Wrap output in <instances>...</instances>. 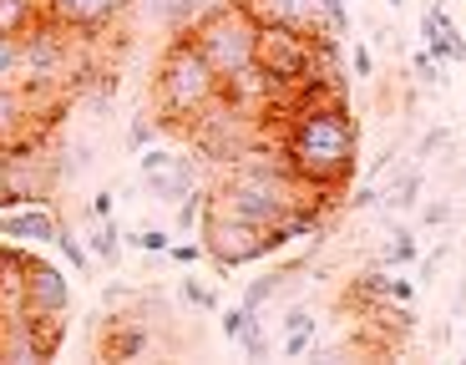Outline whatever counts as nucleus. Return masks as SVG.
<instances>
[{
	"label": "nucleus",
	"instance_id": "obj_3",
	"mask_svg": "<svg viewBox=\"0 0 466 365\" xmlns=\"http://www.w3.org/2000/svg\"><path fill=\"white\" fill-rule=\"evenodd\" d=\"M187 35H193V46L203 51V61L213 66L218 82H228V76H238L244 66H254L258 21L248 15V5H238V0H223V5L203 11Z\"/></svg>",
	"mask_w": 466,
	"mask_h": 365
},
{
	"label": "nucleus",
	"instance_id": "obj_20",
	"mask_svg": "<svg viewBox=\"0 0 466 365\" xmlns=\"http://www.w3.org/2000/svg\"><path fill=\"white\" fill-rule=\"evenodd\" d=\"M203 213H208V183H203V188H193L187 198L173 203V228H177V234H198Z\"/></svg>",
	"mask_w": 466,
	"mask_h": 365
},
{
	"label": "nucleus",
	"instance_id": "obj_25",
	"mask_svg": "<svg viewBox=\"0 0 466 365\" xmlns=\"http://www.w3.org/2000/svg\"><path fill=\"white\" fill-rule=\"evenodd\" d=\"M410 71H416V82H420V86H441V82H446V76H441V61H436L431 51L420 46V41L410 46Z\"/></svg>",
	"mask_w": 466,
	"mask_h": 365
},
{
	"label": "nucleus",
	"instance_id": "obj_40",
	"mask_svg": "<svg viewBox=\"0 0 466 365\" xmlns=\"http://www.w3.org/2000/svg\"><path fill=\"white\" fill-rule=\"evenodd\" d=\"M385 5H390V11H400V5H406V0H385Z\"/></svg>",
	"mask_w": 466,
	"mask_h": 365
},
{
	"label": "nucleus",
	"instance_id": "obj_6",
	"mask_svg": "<svg viewBox=\"0 0 466 365\" xmlns=\"http://www.w3.org/2000/svg\"><path fill=\"white\" fill-rule=\"evenodd\" d=\"M127 11V0H46V15L61 25V31L82 35V41H96L106 35Z\"/></svg>",
	"mask_w": 466,
	"mask_h": 365
},
{
	"label": "nucleus",
	"instance_id": "obj_31",
	"mask_svg": "<svg viewBox=\"0 0 466 365\" xmlns=\"http://www.w3.org/2000/svg\"><path fill=\"white\" fill-rule=\"evenodd\" d=\"M416 289H420V284L416 279H400L396 269H390V279H385V299H390V305H416Z\"/></svg>",
	"mask_w": 466,
	"mask_h": 365
},
{
	"label": "nucleus",
	"instance_id": "obj_33",
	"mask_svg": "<svg viewBox=\"0 0 466 365\" xmlns=\"http://www.w3.org/2000/svg\"><path fill=\"white\" fill-rule=\"evenodd\" d=\"M380 198H385V183H375V177H370L365 188H355V193H350V208H355V213H365V208H380Z\"/></svg>",
	"mask_w": 466,
	"mask_h": 365
},
{
	"label": "nucleus",
	"instance_id": "obj_12",
	"mask_svg": "<svg viewBox=\"0 0 466 365\" xmlns=\"http://www.w3.org/2000/svg\"><path fill=\"white\" fill-rule=\"evenodd\" d=\"M315 330H319V319L309 315L304 305L284 309V319H279V340H274V350H279L284 360H304V350L315 345Z\"/></svg>",
	"mask_w": 466,
	"mask_h": 365
},
{
	"label": "nucleus",
	"instance_id": "obj_17",
	"mask_svg": "<svg viewBox=\"0 0 466 365\" xmlns=\"http://www.w3.org/2000/svg\"><path fill=\"white\" fill-rule=\"evenodd\" d=\"M35 21H46L41 0H0V35H25Z\"/></svg>",
	"mask_w": 466,
	"mask_h": 365
},
{
	"label": "nucleus",
	"instance_id": "obj_9",
	"mask_svg": "<svg viewBox=\"0 0 466 365\" xmlns=\"http://www.w3.org/2000/svg\"><path fill=\"white\" fill-rule=\"evenodd\" d=\"M35 132H46V127L35 122V106L25 96V86L0 82V153L15 147V142H25V137H35Z\"/></svg>",
	"mask_w": 466,
	"mask_h": 365
},
{
	"label": "nucleus",
	"instance_id": "obj_8",
	"mask_svg": "<svg viewBox=\"0 0 466 365\" xmlns=\"http://www.w3.org/2000/svg\"><path fill=\"white\" fill-rule=\"evenodd\" d=\"M152 350V325L142 315H106L102 335H96V355L102 360H142V355Z\"/></svg>",
	"mask_w": 466,
	"mask_h": 365
},
{
	"label": "nucleus",
	"instance_id": "obj_36",
	"mask_svg": "<svg viewBox=\"0 0 466 365\" xmlns=\"http://www.w3.org/2000/svg\"><path fill=\"white\" fill-rule=\"evenodd\" d=\"M112 208H116V193L102 188V193H92V203H86V218H112Z\"/></svg>",
	"mask_w": 466,
	"mask_h": 365
},
{
	"label": "nucleus",
	"instance_id": "obj_14",
	"mask_svg": "<svg viewBox=\"0 0 466 365\" xmlns=\"http://www.w3.org/2000/svg\"><path fill=\"white\" fill-rule=\"evenodd\" d=\"M385 224H390V238L380 244L375 264H380V269H406V264H416V259H420V238H416V228L396 224V213H385Z\"/></svg>",
	"mask_w": 466,
	"mask_h": 365
},
{
	"label": "nucleus",
	"instance_id": "obj_23",
	"mask_svg": "<svg viewBox=\"0 0 466 365\" xmlns=\"http://www.w3.org/2000/svg\"><path fill=\"white\" fill-rule=\"evenodd\" d=\"M451 218H456V203L451 198H431V203L420 198L416 203V228H446Z\"/></svg>",
	"mask_w": 466,
	"mask_h": 365
},
{
	"label": "nucleus",
	"instance_id": "obj_1",
	"mask_svg": "<svg viewBox=\"0 0 466 365\" xmlns=\"http://www.w3.org/2000/svg\"><path fill=\"white\" fill-rule=\"evenodd\" d=\"M355 153H360V127L350 117L339 82H304L294 92V117L284 122L279 157L304 188L329 193L355 173Z\"/></svg>",
	"mask_w": 466,
	"mask_h": 365
},
{
	"label": "nucleus",
	"instance_id": "obj_18",
	"mask_svg": "<svg viewBox=\"0 0 466 365\" xmlns=\"http://www.w3.org/2000/svg\"><path fill=\"white\" fill-rule=\"evenodd\" d=\"M420 46L431 51V56L441 61V66H451V61L461 66V61H466V35L456 31V21H451V15H446V21L436 25V35H431V41H420Z\"/></svg>",
	"mask_w": 466,
	"mask_h": 365
},
{
	"label": "nucleus",
	"instance_id": "obj_5",
	"mask_svg": "<svg viewBox=\"0 0 466 365\" xmlns=\"http://www.w3.org/2000/svg\"><path fill=\"white\" fill-rule=\"evenodd\" d=\"M198 244H203V259L208 264H228V269H244V264L268 259L274 248H284L279 228H258L244 224V218H228V213H203L198 224Z\"/></svg>",
	"mask_w": 466,
	"mask_h": 365
},
{
	"label": "nucleus",
	"instance_id": "obj_10",
	"mask_svg": "<svg viewBox=\"0 0 466 365\" xmlns=\"http://www.w3.org/2000/svg\"><path fill=\"white\" fill-rule=\"evenodd\" d=\"M142 183H147V193H152L157 203H167V208H173L177 198H187L193 188H203V163H198L193 153H177L173 163L157 167V173H147Z\"/></svg>",
	"mask_w": 466,
	"mask_h": 365
},
{
	"label": "nucleus",
	"instance_id": "obj_37",
	"mask_svg": "<svg viewBox=\"0 0 466 365\" xmlns=\"http://www.w3.org/2000/svg\"><path fill=\"white\" fill-rule=\"evenodd\" d=\"M163 259H173V264H198V259H203V244H167Z\"/></svg>",
	"mask_w": 466,
	"mask_h": 365
},
{
	"label": "nucleus",
	"instance_id": "obj_15",
	"mask_svg": "<svg viewBox=\"0 0 466 365\" xmlns=\"http://www.w3.org/2000/svg\"><path fill=\"white\" fill-rule=\"evenodd\" d=\"M86 254H92V264H102V269H116V259H122V228L112 224V218H86Z\"/></svg>",
	"mask_w": 466,
	"mask_h": 365
},
{
	"label": "nucleus",
	"instance_id": "obj_38",
	"mask_svg": "<svg viewBox=\"0 0 466 365\" xmlns=\"http://www.w3.org/2000/svg\"><path fill=\"white\" fill-rule=\"evenodd\" d=\"M132 295H137L132 284H106V289H102V305H106V309H116V305H132Z\"/></svg>",
	"mask_w": 466,
	"mask_h": 365
},
{
	"label": "nucleus",
	"instance_id": "obj_32",
	"mask_svg": "<svg viewBox=\"0 0 466 365\" xmlns=\"http://www.w3.org/2000/svg\"><path fill=\"white\" fill-rule=\"evenodd\" d=\"M451 142V132L446 127H431V132H420V142H416V163H426V157H436Z\"/></svg>",
	"mask_w": 466,
	"mask_h": 365
},
{
	"label": "nucleus",
	"instance_id": "obj_42",
	"mask_svg": "<svg viewBox=\"0 0 466 365\" xmlns=\"http://www.w3.org/2000/svg\"><path fill=\"white\" fill-rule=\"evenodd\" d=\"M41 5H46V0H41Z\"/></svg>",
	"mask_w": 466,
	"mask_h": 365
},
{
	"label": "nucleus",
	"instance_id": "obj_11",
	"mask_svg": "<svg viewBox=\"0 0 466 365\" xmlns=\"http://www.w3.org/2000/svg\"><path fill=\"white\" fill-rule=\"evenodd\" d=\"M56 213L46 203H35V208H11L0 218V238H15V244H51L56 238Z\"/></svg>",
	"mask_w": 466,
	"mask_h": 365
},
{
	"label": "nucleus",
	"instance_id": "obj_34",
	"mask_svg": "<svg viewBox=\"0 0 466 365\" xmlns=\"http://www.w3.org/2000/svg\"><path fill=\"white\" fill-rule=\"evenodd\" d=\"M244 319H248V309H244V305H233V309H218L223 340H238V330H244Z\"/></svg>",
	"mask_w": 466,
	"mask_h": 365
},
{
	"label": "nucleus",
	"instance_id": "obj_28",
	"mask_svg": "<svg viewBox=\"0 0 466 365\" xmlns=\"http://www.w3.org/2000/svg\"><path fill=\"white\" fill-rule=\"evenodd\" d=\"M173 157H177V147H167V142H147V147L137 153V173L147 177V173H157V167H167Z\"/></svg>",
	"mask_w": 466,
	"mask_h": 365
},
{
	"label": "nucleus",
	"instance_id": "obj_2",
	"mask_svg": "<svg viewBox=\"0 0 466 365\" xmlns=\"http://www.w3.org/2000/svg\"><path fill=\"white\" fill-rule=\"evenodd\" d=\"M218 96H223V82L213 76L203 51L193 46V35L187 31L173 35L163 56H157V71H152V122H157V132H183Z\"/></svg>",
	"mask_w": 466,
	"mask_h": 365
},
{
	"label": "nucleus",
	"instance_id": "obj_26",
	"mask_svg": "<svg viewBox=\"0 0 466 365\" xmlns=\"http://www.w3.org/2000/svg\"><path fill=\"white\" fill-rule=\"evenodd\" d=\"M0 82H21V35H0Z\"/></svg>",
	"mask_w": 466,
	"mask_h": 365
},
{
	"label": "nucleus",
	"instance_id": "obj_22",
	"mask_svg": "<svg viewBox=\"0 0 466 365\" xmlns=\"http://www.w3.org/2000/svg\"><path fill=\"white\" fill-rule=\"evenodd\" d=\"M177 295L187 299V305L193 309H203V315H218V289H208V284L198 279V274H183V284H177Z\"/></svg>",
	"mask_w": 466,
	"mask_h": 365
},
{
	"label": "nucleus",
	"instance_id": "obj_30",
	"mask_svg": "<svg viewBox=\"0 0 466 365\" xmlns=\"http://www.w3.org/2000/svg\"><path fill=\"white\" fill-rule=\"evenodd\" d=\"M147 142H157V122H152V117H132V127H127V153L137 157Z\"/></svg>",
	"mask_w": 466,
	"mask_h": 365
},
{
	"label": "nucleus",
	"instance_id": "obj_29",
	"mask_svg": "<svg viewBox=\"0 0 466 365\" xmlns=\"http://www.w3.org/2000/svg\"><path fill=\"white\" fill-rule=\"evenodd\" d=\"M122 244L142 248V254H167V244H173V234H167V228H142V234H122Z\"/></svg>",
	"mask_w": 466,
	"mask_h": 365
},
{
	"label": "nucleus",
	"instance_id": "obj_41",
	"mask_svg": "<svg viewBox=\"0 0 466 365\" xmlns=\"http://www.w3.org/2000/svg\"><path fill=\"white\" fill-rule=\"evenodd\" d=\"M461 106H466V92H461Z\"/></svg>",
	"mask_w": 466,
	"mask_h": 365
},
{
	"label": "nucleus",
	"instance_id": "obj_35",
	"mask_svg": "<svg viewBox=\"0 0 466 365\" xmlns=\"http://www.w3.org/2000/svg\"><path fill=\"white\" fill-rule=\"evenodd\" d=\"M350 71H355L360 82H375V56H370V46H355V51H350Z\"/></svg>",
	"mask_w": 466,
	"mask_h": 365
},
{
	"label": "nucleus",
	"instance_id": "obj_13",
	"mask_svg": "<svg viewBox=\"0 0 466 365\" xmlns=\"http://www.w3.org/2000/svg\"><path fill=\"white\" fill-rule=\"evenodd\" d=\"M420 193H426V173H420V163L416 167H400L390 183H385V198H380V213H416V203H420Z\"/></svg>",
	"mask_w": 466,
	"mask_h": 365
},
{
	"label": "nucleus",
	"instance_id": "obj_4",
	"mask_svg": "<svg viewBox=\"0 0 466 365\" xmlns=\"http://www.w3.org/2000/svg\"><path fill=\"white\" fill-rule=\"evenodd\" d=\"M315 51H319V35L294 31V25H279V21H258L254 61L274 82V92H299L315 76Z\"/></svg>",
	"mask_w": 466,
	"mask_h": 365
},
{
	"label": "nucleus",
	"instance_id": "obj_16",
	"mask_svg": "<svg viewBox=\"0 0 466 365\" xmlns=\"http://www.w3.org/2000/svg\"><path fill=\"white\" fill-rule=\"evenodd\" d=\"M147 11L167 35H183V31H193V21H198V0H147Z\"/></svg>",
	"mask_w": 466,
	"mask_h": 365
},
{
	"label": "nucleus",
	"instance_id": "obj_19",
	"mask_svg": "<svg viewBox=\"0 0 466 365\" xmlns=\"http://www.w3.org/2000/svg\"><path fill=\"white\" fill-rule=\"evenodd\" d=\"M238 350L248 355V360H274V340H268V330H264V319H258V309H248V319H244V330H238Z\"/></svg>",
	"mask_w": 466,
	"mask_h": 365
},
{
	"label": "nucleus",
	"instance_id": "obj_21",
	"mask_svg": "<svg viewBox=\"0 0 466 365\" xmlns=\"http://www.w3.org/2000/svg\"><path fill=\"white\" fill-rule=\"evenodd\" d=\"M51 244L61 248V259H66V264H71V269H76V274H86V269H92V254H86L82 234H76V228H71L66 218H61V224H56V238H51Z\"/></svg>",
	"mask_w": 466,
	"mask_h": 365
},
{
	"label": "nucleus",
	"instance_id": "obj_27",
	"mask_svg": "<svg viewBox=\"0 0 466 365\" xmlns=\"http://www.w3.org/2000/svg\"><path fill=\"white\" fill-rule=\"evenodd\" d=\"M319 15H325V31L335 35H350V0H319Z\"/></svg>",
	"mask_w": 466,
	"mask_h": 365
},
{
	"label": "nucleus",
	"instance_id": "obj_7",
	"mask_svg": "<svg viewBox=\"0 0 466 365\" xmlns=\"http://www.w3.org/2000/svg\"><path fill=\"white\" fill-rule=\"evenodd\" d=\"M71 305V279L61 264L51 259H31L25 264V284H21V309L25 315H66Z\"/></svg>",
	"mask_w": 466,
	"mask_h": 365
},
{
	"label": "nucleus",
	"instance_id": "obj_24",
	"mask_svg": "<svg viewBox=\"0 0 466 365\" xmlns=\"http://www.w3.org/2000/svg\"><path fill=\"white\" fill-rule=\"evenodd\" d=\"M451 238H446V244H436V248H426V254H420L416 259V284H436V274L446 269V259H451Z\"/></svg>",
	"mask_w": 466,
	"mask_h": 365
},
{
	"label": "nucleus",
	"instance_id": "obj_39",
	"mask_svg": "<svg viewBox=\"0 0 466 365\" xmlns=\"http://www.w3.org/2000/svg\"><path fill=\"white\" fill-rule=\"evenodd\" d=\"M5 208H15V198H11V188H5V167H0V213Z\"/></svg>",
	"mask_w": 466,
	"mask_h": 365
}]
</instances>
